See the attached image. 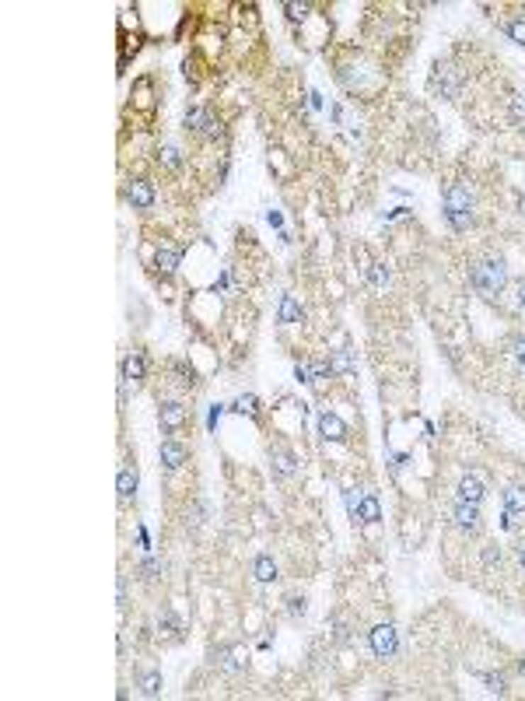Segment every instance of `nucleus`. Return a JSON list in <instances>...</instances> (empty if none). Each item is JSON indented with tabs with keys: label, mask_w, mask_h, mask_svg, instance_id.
Returning <instances> with one entry per match:
<instances>
[{
	"label": "nucleus",
	"mask_w": 525,
	"mask_h": 701,
	"mask_svg": "<svg viewBox=\"0 0 525 701\" xmlns=\"http://www.w3.org/2000/svg\"><path fill=\"white\" fill-rule=\"evenodd\" d=\"M469 285H473V292L483 294V298L501 294V288L508 285V267H504V260H501V256H487V260L473 263Z\"/></svg>",
	"instance_id": "1"
},
{
	"label": "nucleus",
	"mask_w": 525,
	"mask_h": 701,
	"mask_svg": "<svg viewBox=\"0 0 525 701\" xmlns=\"http://www.w3.org/2000/svg\"><path fill=\"white\" fill-rule=\"evenodd\" d=\"M368 645H371V652L378 656V659H389V656H396V628L393 624H375L371 631H368Z\"/></svg>",
	"instance_id": "2"
},
{
	"label": "nucleus",
	"mask_w": 525,
	"mask_h": 701,
	"mask_svg": "<svg viewBox=\"0 0 525 701\" xmlns=\"http://www.w3.org/2000/svg\"><path fill=\"white\" fill-rule=\"evenodd\" d=\"M126 200H130L137 211H151V207H154V186H151L147 179H133V182L126 186Z\"/></svg>",
	"instance_id": "3"
},
{
	"label": "nucleus",
	"mask_w": 525,
	"mask_h": 701,
	"mask_svg": "<svg viewBox=\"0 0 525 701\" xmlns=\"http://www.w3.org/2000/svg\"><path fill=\"white\" fill-rule=\"evenodd\" d=\"M186 130H196V133H207V137H218V133H221V126L210 119L207 109H200V106L186 109Z\"/></svg>",
	"instance_id": "4"
},
{
	"label": "nucleus",
	"mask_w": 525,
	"mask_h": 701,
	"mask_svg": "<svg viewBox=\"0 0 525 701\" xmlns=\"http://www.w3.org/2000/svg\"><path fill=\"white\" fill-rule=\"evenodd\" d=\"M456 526L463 529V533H480V505H473V502H459L456 505Z\"/></svg>",
	"instance_id": "5"
},
{
	"label": "nucleus",
	"mask_w": 525,
	"mask_h": 701,
	"mask_svg": "<svg viewBox=\"0 0 525 701\" xmlns=\"http://www.w3.org/2000/svg\"><path fill=\"white\" fill-rule=\"evenodd\" d=\"M319 431H322V438H329V442H347V424L337 417V414H319Z\"/></svg>",
	"instance_id": "6"
},
{
	"label": "nucleus",
	"mask_w": 525,
	"mask_h": 701,
	"mask_svg": "<svg viewBox=\"0 0 525 701\" xmlns=\"http://www.w3.org/2000/svg\"><path fill=\"white\" fill-rule=\"evenodd\" d=\"M305 319V309L294 294H281V305H277V323L291 326V323H301Z\"/></svg>",
	"instance_id": "7"
},
{
	"label": "nucleus",
	"mask_w": 525,
	"mask_h": 701,
	"mask_svg": "<svg viewBox=\"0 0 525 701\" xmlns=\"http://www.w3.org/2000/svg\"><path fill=\"white\" fill-rule=\"evenodd\" d=\"M158 421H162V428L165 431H179L182 424H186V407L182 404H162V410H158Z\"/></svg>",
	"instance_id": "8"
},
{
	"label": "nucleus",
	"mask_w": 525,
	"mask_h": 701,
	"mask_svg": "<svg viewBox=\"0 0 525 701\" xmlns=\"http://www.w3.org/2000/svg\"><path fill=\"white\" fill-rule=\"evenodd\" d=\"M189 460V449L182 446V442H162V463H165V470H179L182 463Z\"/></svg>",
	"instance_id": "9"
},
{
	"label": "nucleus",
	"mask_w": 525,
	"mask_h": 701,
	"mask_svg": "<svg viewBox=\"0 0 525 701\" xmlns=\"http://www.w3.org/2000/svg\"><path fill=\"white\" fill-rule=\"evenodd\" d=\"M445 211H456V214H473L469 211V189L466 186H448L445 189Z\"/></svg>",
	"instance_id": "10"
},
{
	"label": "nucleus",
	"mask_w": 525,
	"mask_h": 701,
	"mask_svg": "<svg viewBox=\"0 0 525 701\" xmlns=\"http://www.w3.org/2000/svg\"><path fill=\"white\" fill-rule=\"evenodd\" d=\"M144 375H147L144 354H126V358H123V379H126V382H140Z\"/></svg>",
	"instance_id": "11"
},
{
	"label": "nucleus",
	"mask_w": 525,
	"mask_h": 701,
	"mask_svg": "<svg viewBox=\"0 0 525 701\" xmlns=\"http://www.w3.org/2000/svg\"><path fill=\"white\" fill-rule=\"evenodd\" d=\"M154 263H158V274H175L179 270V263H182V253L179 249H172V245H162L158 249V256H154Z\"/></svg>",
	"instance_id": "12"
},
{
	"label": "nucleus",
	"mask_w": 525,
	"mask_h": 701,
	"mask_svg": "<svg viewBox=\"0 0 525 701\" xmlns=\"http://www.w3.org/2000/svg\"><path fill=\"white\" fill-rule=\"evenodd\" d=\"M137 688H140L144 698H158L162 695V670H144L137 677Z\"/></svg>",
	"instance_id": "13"
},
{
	"label": "nucleus",
	"mask_w": 525,
	"mask_h": 701,
	"mask_svg": "<svg viewBox=\"0 0 525 701\" xmlns=\"http://www.w3.org/2000/svg\"><path fill=\"white\" fill-rule=\"evenodd\" d=\"M483 495H487V491H483V484H480L476 477H463V480H459V502H473V505H480V502H483Z\"/></svg>",
	"instance_id": "14"
},
{
	"label": "nucleus",
	"mask_w": 525,
	"mask_h": 701,
	"mask_svg": "<svg viewBox=\"0 0 525 701\" xmlns=\"http://www.w3.org/2000/svg\"><path fill=\"white\" fill-rule=\"evenodd\" d=\"M252 575H256L259 583H273V579H277V561H273L270 554H259V558L252 561Z\"/></svg>",
	"instance_id": "15"
},
{
	"label": "nucleus",
	"mask_w": 525,
	"mask_h": 701,
	"mask_svg": "<svg viewBox=\"0 0 525 701\" xmlns=\"http://www.w3.org/2000/svg\"><path fill=\"white\" fill-rule=\"evenodd\" d=\"M116 491H119V498H123V502L137 495V470H133V467H123V470H119Z\"/></svg>",
	"instance_id": "16"
},
{
	"label": "nucleus",
	"mask_w": 525,
	"mask_h": 701,
	"mask_svg": "<svg viewBox=\"0 0 525 701\" xmlns=\"http://www.w3.org/2000/svg\"><path fill=\"white\" fill-rule=\"evenodd\" d=\"M357 519H361V523H368V526L378 523V519H382V505H378V498H371V495H368V498L357 505Z\"/></svg>",
	"instance_id": "17"
},
{
	"label": "nucleus",
	"mask_w": 525,
	"mask_h": 701,
	"mask_svg": "<svg viewBox=\"0 0 525 701\" xmlns=\"http://www.w3.org/2000/svg\"><path fill=\"white\" fill-rule=\"evenodd\" d=\"M504 509L508 512H525V487H519V484H512L508 491H504Z\"/></svg>",
	"instance_id": "18"
},
{
	"label": "nucleus",
	"mask_w": 525,
	"mask_h": 701,
	"mask_svg": "<svg viewBox=\"0 0 525 701\" xmlns=\"http://www.w3.org/2000/svg\"><path fill=\"white\" fill-rule=\"evenodd\" d=\"M273 463H277V473H281V477H294V470H298L294 453H284V449H277V453H273Z\"/></svg>",
	"instance_id": "19"
},
{
	"label": "nucleus",
	"mask_w": 525,
	"mask_h": 701,
	"mask_svg": "<svg viewBox=\"0 0 525 701\" xmlns=\"http://www.w3.org/2000/svg\"><path fill=\"white\" fill-rule=\"evenodd\" d=\"M158 162H162L169 172H179V169H182V155H179V148H162V151H158Z\"/></svg>",
	"instance_id": "20"
},
{
	"label": "nucleus",
	"mask_w": 525,
	"mask_h": 701,
	"mask_svg": "<svg viewBox=\"0 0 525 701\" xmlns=\"http://www.w3.org/2000/svg\"><path fill=\"white\" fill-rule=\"evenodd\" d=\"M235 410H238V414H245V417H259V400H256L252 393H245V397H238V400H235Z\"/></svg>",
	"instance_id": "21"
},
{
	"label": "nucleus",
	"mask_w": 525,
	"mask_h": 701,
	"mask_svg": "<svg viewBox=\"0 0 525 701\" xmlns=\"http://www.w3.org/2000/svg\"><path fill=\"white\" fill-rule=\"evenodd\" d=\"M504 32H508V39H512V43L525 46V18H515V21H508V25H504Z\"/></svg>",
	"instance_id": "22"
},
{
	"label": "nucleus",
	"mask_w": 525,
	"mask_h": 701,
	"mask_svg": "<svg viewBox=\"0 0 525 701\" xmlns=\"http://www.w3.org/2000/svg\"><path fill=\"white\" fill-rule=\"evenodd\" d=\"M445 218H448V225H452L456 232H466L469 225H473V214H456V211H445Z\"/></svg>",
	"instance_id": "23"
},
{
	"label": "nucleus",
	"mask_w": 525,
	"mask_h": 701,
	"mask_svg": "<svg viewBox=\"0 0 525 701\" xmlns=\"http://www.w3.org/2000/svg\"><path fill=\"white\" fill-rule=\"evenodd\" d=\"M512 116L519 119V123L525 119V92H515V95H512Z\"/></svg>",
	"instance_id": "24"
},
{
	"label": "nucleus",
	"mask_w": 525,
	"mask_h": 701,
	"mask_svg": "<svg viewBox=\"0 0 525 701\" xmlns=\"http://www.w3.org/2000/svg\"><path fill=\"white\" fill-rule=\"evenodd\" d=\"M329 368H340V372H354V358H350V350H340V354H337V361H333Z\"/></svg>",
	"instance_id": "25"
},
{
	"label": "nucleus",
	"mask_w": 525,
	"mask_h": 701,
	"mask_svg": "<svg viewBox=\"0 0 525 701\" xmlns=\"http://www.w3.org/2000/svg\"><path fill=\"white\" fill-rule=\"evenodd\" d=\"M158 631H162V635H175V631H179V624L172 621V614H162V617H158Z\"/></svg>",
	"instance_id": "26"
},
{
	"label": "nucleus",
	"mask_w": 525,
	"mask_h": 701,
	"mask_svg": "<svg viewBox=\"0 0 525 701\" xmlns=\"http://www.w3.org/2000/svg\"><path fill=\"white\" fill-rule=\"evenodd\" d=\"M158 572H162V565H158V561H144V565H140V575H144L147 583H151V579H158Z\"/></svg>",
	"instance_id": "27"
},
{
	"label": "nucleus",
	"mask_w": 525,
	"mask_h": 701,
	"mask_svg": "<svg viewBox=\"0 0 525 701\" xmlns=\"http://www.w3.org/2000/svg\"><path fill=\"white\" fill-rule=\"evenodd\" d=\"M284 11H288V18H291V21H301V18L308 14V7H305V4H284Z\"/></svg>",
	"instance_id": "28"
},
{
	"label": "nucleus",
	"mask_w": 525,
	"mask_h": 701,
	"mask_svg": "<svg viewBox=\"0 0 525 701\" xmlns=\"http://www.w3.org/2000/svg\"><path fill=\"white\" fill-rule=\"evenodd\" d=\"M483 680H487V688H490L494 695H501V691H504V677H494V673H483Z\"/></svg>",
	"instance_id": "29"
},
{
	"label": "nucleus",
	"mask_w": 525,
	"mask_h": 701,
	"mask_svg": "<svg viewBox=\"0 0 525 701\" xmlns=\"http://www.w3.org/2000/svg\"><path fill=\"white\" fill-rule=\"evenodd\" d=\"M512 350H515V361L525 368V337H515V344H512Z\"/></svg>",
	"instance_id": "30"
},
{
	"label": "nucleus",
	"mask_w": 525,
	"mask_h": 701,
	"mask_svg": "<svg viewBox=\"0 0 525 701\" xmlns=\"http://www.w3.org/2000/svg\"><path fill=\"white\" fill-rule=\"evenodd\" d=\"M371 281H375V285H385V281H389V270L375 263V270H371Z\"/></svg>",
	"instance_id": "31"
},
{
	"label": "nucleus",
	"mask_w": 525,
	"mask_h": 701,
	"mask_svg": "<svg viewBox=\"0 0 525 701\" xmlns=\"http://www.w3.org/2000/svg\"><path fill=\"white\" fill-rule=\"evenodd\" d=\"M294 375H298L301 382H312V365H294Z\"/></svg>",
	"instance_id": "32"
},
{
	"label": "nucleus",
	"mask_w": 525,
	"mask_h": 701,
	"mask_svg": "<svg viewBox=\"0 0 525 701\" xmlns=\"http://www.w3.org/2000/svg\"><path fill=\"white\" fill-rule=\"evenodd\" d=\"M483 561H487V565H494V561H501V551H494V547H487V551H483Z\"/></svg>",
	"instance_id": "33"
},
{
	"label": "nucleus",
	"mask_w": 525,
	"mask_h": 701,
	"mask_svg": "<svg viewBox=\"0 0 525 701\" xmlns=\"http://www.w3.org/2000/svg\"><path fill=\"white\" fill-rule=\"evenodd\" d=\"M288 603H291V617L305 614V600H288Z\"/></svg>",
	"instance_id": "34"
},
{
	"label": "nucleus",
	"mask_w": 525,
	"mask_h": 701,
	"mask_svg": "<svg viewBox=\"0 0 525 701\" xmlns=\"http://www.w3.org/2000/svg\"><path fill=\"white\" fill-rule=\"evenodd\" d=\"M519 305H522V309H525V281H522V285H519Z\"/></svg>",
	"instance_id": "35"
},
{
	"label": "nucleus",
	"mask_w": 525,
	"mask_h": 701,
	"mask_svg": "<svg viewBox=\"0 0 525 701\" xmlns=\"http://www.w3.org/2000/svg\"><path fill=\"white\" fill-rule=\"evenodd\" d=\"M519 565L525 568V547H519Z\"/></svg>",
	"instance_id": "36"
}]
</instances>
